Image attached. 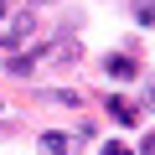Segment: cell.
<instances>
[{
  "instance_id": "cell-1",
  "label": "cell",
  "mask_w": 155,
  "mask_h": 155,
  "mask_svg": "<svg viewBox=\"0 0 155 155\" xmlns=\"http://www.w3.org/2000/svg\"><path fill=\"white\" fill-rule=\"evenodd\" d=\"M36 62H41V67H57V72L83 67V47H78V36H57V41H47V47L36 52Z\"/></svg>"
},
{
  "instance_id": "cell-2",
  "label": "cell",
  "mask_w": 155,
  "mask_h": 155,
  "mask_svg": "<svg viewBox=\"0 0 155 155\" xmlns=\"http://www.w3.org/2000/svg\"><path fill=\"white\" fill-rule=\"evenodd\" d=\"M36 31H41V21L31 11H16V16H5V26H0V47H5V52H21Z\"/></svg>"
},
{
  "instance_id": "cell-3",
  "label": "cell",
  "mask_w": 155,
  "mask_h": 155,
  "mask_svg": "<svg viewBox=\"0 0 155 155\" xmlns=\"http://www.w3.org/2000/svg\"><path fill=\"white\" fill-rule=\"evenodd\" d=\"M104 72H109V78H119V83H129V78L140 72V62H134L129 52H109V57H104Z\"/></svg>"
},
{
  "instance_id": "cell-4",
  "label": "cell",
  "mask_w": 155,
  "mask_h": 155,
  "mask_svg": "<svg viewBox=\"0 0 155 155\" xmlns=\"http://www.w3.org/2000/svg\"><path fill=\"white\" fill-rule=\"evenodd\" d=\"M41 104H52V109H83V93H72V88H41Z\"/></svg>"
},
{
  "instance_id": "cell-5",
  "label": "cell",
  "mask_w": 155,
  "mask_h": 155,
  "mask_svg": "<svg viewBox=\"0 0 155 155\" xmlns=\"http://www.w3.org/2000/svg\"><path fill=\"white\" fill-rule=\"evenodd\" d=\"M41 155H72V134L47 129V134H41Z\"/></svg>"
},
{
  "instance_id": "cell-6",
  "label": "cell",
  "mask_w": 155,
  "mask_h": 155,
  "mask_svg": "<svg viewBox=\"0 0 155 155\" xmlns=\"http://www.w3.org/2000/svg\"><path fill=\"white\" fill-rule=\"evenodd\" d=\"M5 72H11V78H31V72H36V52H16V57L5 62Z\"/></svg>"
},
{
  "instance_id": "cell-7",
  "label": "cell",
  "mask_w": 155,
  "mask_h": 155,
  "mask_svg": "<svg viewBox=\"0 0 155 155\" xmlns=\"http://www.w3.org/2000/svg\"><path fill=\"white\" fill-rule=\"evenodd\" d=\"M109 114H114L119 124H140V109H134L129 98H109Z\"/></svg>"
},
{
  "instance_id": "cell-8",
  "label": "cell",
  "mask_w": 155,
  "mask_h": 155,
  "mask_svg": "<svg viewBox=\"0 0 155 155\" xmlns=\"http://www.w3.org/2000/svg\"><path fill=\"white\" fill-rule=\"evenodd\" d=\"M134 21H140V26H150V0H134Z\"/></svg>"
},
{
  "instance_id": "cell-9",
  "label": "cell",
  "mask_w": 155,
  "mask_h": 155,
  "mask_svg": "<svg viewBox=\"0 0 155 155\" xmlns=\"http://www.w3.org/2000/svg\"><path fill=\"white\" fill-rule=\"evenodd\" d=\"M104 155H129V150L124 145H104Z\"/></svg>"
},
{
  "instance_id": "cell-10",
  "label": "cell",
  "mask_w": 155,
  "mask_h": 155,
  "mask_svg": "<svg viewBox=\"0 0 155 155\" xmlns=\"http://www.w3.org/2000/svg\"><path fill=\"white\" fill-rule=\"evenodd\" d=\"M5 16H11V11H5V0H0V21H5Z\"/></svg>"
},
{
  "instance_id": "cell-11",
  "label": "cell",
  "mask_w": 155,
  "mask_h": 155,
  "mask_svg": "<svg viewBox=\"0 0 155 155\" xmlns=\"http://www.w3.org/2000/svg\"><path fill=\"white\" fill-rule=\"evenodd\" d=\"M36 5H52V0H36Z\"/></svg>"
}]
</instances>
